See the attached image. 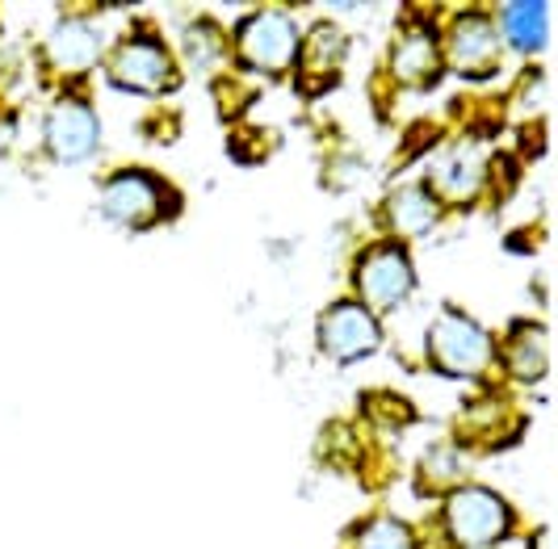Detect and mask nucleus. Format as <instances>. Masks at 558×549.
<instances>
[{
	"mask_svg": "<svg viewBox=\"0 0 558 549\" xmlns=\"http://www.w3.org/2000/svg\"><path fill=\"white\" fill-rule=\"evenodd\" d=\"M449 533L462 541V546H492L508 537L512 528V512L500 495L483 491V487H462V491L449 495L446 508Z\"/></svg>",
	"mask_w": 558,
	"mask_h": 549,
	"instance_id": "1",
	"label": "nucleus"
},
{
	"mask_svg": "<svg viewBox=\"0 0 558 549\" xmlns=\"http://www.w3.org/2000/svg\"><path fill=\"white\" fill-rule=\"evenodd\" d=\"M428 349H433L437 369L458 374V378H475L478 369L492 361V340H487V331L478 328V324H471L466 315H453V310H446V315L433 324Z\"/></svg>",
	"mask_w": 558,
	"mask_h": 549,
	"instance_id": "2",
	"label": "nucleus"
},
{
	"mask_svg": "<svg viewBox=\"0 0 558 549\" xmlns=\"http://www.w3.org/2000/svg\"><path fill=\"white\" fill-rule=\"evenodd\" d=\"M240 42V56L244 63L260 68V72H281L290 68L294 56H299V26L286 17V13H252L248 22L235 34Z\"/></svg>",
	"mask_w": 558,
	"mask_h": 549,
	"instance_id": "3",
	"label": "nucleus"
},
{
	"mask_svg": "<svg viewBox=\"0 0 558 549\" xmlns=\"http://www.w3.org/2000/svg\"><path fill=\"white\" fill-rule=\"evenodd\" d=\"M412 285H416V273H412L403 247L395 244L369 247L362 256V265H357V290H362V298L369 306L391 310V306L408 303Z\"/></svg>",
	"mask_w": 558,
	"mask_h": 549,
	"instance_id": "4",
	"label": "nucleus"
},
{
	"mask_svg": "<svg viewBox=\"0 0 558 549\" xmlns=\"http://www.w3.org/2000/svg\"><path fill=\"white\" fill-rule=\"evenodd\" d=\"M110 76L113 84H122L131 93H165L168 84H172V56L165 51L160 38L135 34V38H126L113 51Z\"/></svg>",
	"mask_w": 558,
	"mask_h": 549,
	"instance_id": "5",
	"label": "nucleus"
},
{
	"mask_svg": "<svg viewBox=\"0 0 558 549\" xmlns=\"http://www.w3.org/2000/svg\"><path fill=\"white\" fill-rule=\"evenodd\" d=\"M383 340V331L374 324V315L357 303H336L324 319H319V349L332 361H362L374 353Z\"/></svg>",
	"mask_w": 558,
	"mask_h": 549,
	"instance_id": "6",
	"label": "nucleus"
},
{
	"mask_svg": "<svg viewBox=\"0 0 558 549\" xmlns=\"http://www.w3.org/2000/svg\"><path fill=\"white\" fill-rule=\"evenodd\" d=\"M168 190L156 181V176H147V172H118L110 185H106V197H101V206H106V215L113 222H126V227H151V222L165 215V202ZM172 202V197H168Z\"/></svg>",
	"mask_w": 558,
	"mask_h": 549,
	"instance_id": "7",
	"label": "nucleus"
},
{
	"mask_svg": "<svg viewBox=\"0 0 558 549\" xmlns=\"http://www.w3.org/2000/svg\"><path fill=\"white\" fill-rule=\"evenodd\" d=\"M97 138H101L97 113L88 110V106H81V101H63L47 118V147H51V156L63 160V164L88 160L97 151Z\"/></svg>",
	"mask_w": 558,
	"mask_h": 549,
	"instance_id": "8",
	"label": "nucleus"
},
{
	"mask_svg": "<svg viewBox=\"0 0 558 549\" xmlns=\"http://www.w3.org/2000/svg\"><path fill=\"white\" fill-rule=\"evenodd\" d=\"M449 63L466 76H483L496 68V26L478 13L458 17L449 29Z\"/></svg>",
	"mask_w": 558,
	"mask_h": 549,
	"instance_id": "9",
	"label": "nucleus"
},
{
	"mask_svg": "<svg viewBox=\"0 0 558 549\" xmlns=\"http://www.w3.org/2000/svg\"><path fill=\"white\" fill-rule=\"evenodd\" d=\"M395 76L403 84H424L437 81V72H441V56H437V47H433V38L428 34H408L399 47H395Z\"/></svg>",
	"mask_w": 558,
	"mask_h": 549,
	"instance_id": "10",
	"label": "nucleus"
},
{
	"mask_svg": "<svg viewBox=\"0 0 558 549\" xmlns=\"http://www.w3.org/2000/svg\"><path fill=\"white\" fill-rule=\"evenodd\" d=\"M97 51H101V38H97V29L84 26V22H63L51 34V59H56L59 68H68V72L93 68Z\"/></svg>",
	"mask_w": 558,
	"mask_h": 549,
	"instance_id": "11",
	"label": "nucleus"
},
{
	"mask_svg": "<svg viewBox=\"0 0 558 549\" xmlns=\"http://www.w3.org/2000/svg\"><path fill=\"white\" fill-rule=\"evenodd\" d=\"M504 34L517 51H537L546 42V4H508Z\"/></svg>",
	"mask_w": 558,
	"mask_h": 549,
	"instance_id": "12",
	"label": "nucleus"
},
{
	"mask_svg": "<svg viewBox=\"0 0 558 549\" xmlns=\"http://www.w3.org/2000/svg\"><path fill=\"white\" fill-rule=\"evenodd\" d=\"M508 361H512V374L517 378H542L546 374V331L537 324H525V328L512 331V349H508Z\"/></svg>",
	"mask_w": 558,
	"mask_h": 549,
	"instance_id": "13",
	"label": "nucleus"
},
{
	"mask_svg": "<svg viewBox=\"0 0 558 549\" xmlns=\"http://www.w3.org/2000/svg\"><path fill=\"white\" fill-rule=\"evenodd\" d=\"M387 215L399 231H428L433 219H437V202L428 190H399L387 202Z\"/></svg>",
	"mask_w": 558,
	"mask_h": 549,
	"instance_id": "14",
	"label": "nucleus"
},
{
	"mask_svg": "<svg viewBox=\"0 0 558 549\" xmlns=\"http://www.w3.org/2000/svg\"><path fill=\"white\" fill-rule=\"evenodd\" d=\"M353 549H416L412 533L399 521H369L357 533V546Z\"/></svg>",
	"mask_w": 558,
	"mask_h": 549,
	"instance_id": "15",
	"label": "nucleus"
},
{
	"mask_svg": "<svg viewBox=\"0 0 558 549\" xmlns=\"http://www.w3.org/2000/svg\"><path fill=\"white\" fill-rule=\"evenodd\" d=\"M441 190L453 193V197H471V193H475V176H471V168L446 164V172H441Z\"/></svg>",
	"mask_w": 558,
	"mask_h": 549,
	"instance_id": "16",
	"label": "nucleus"
}]
</instances>
